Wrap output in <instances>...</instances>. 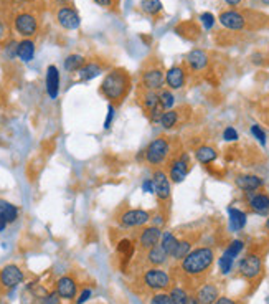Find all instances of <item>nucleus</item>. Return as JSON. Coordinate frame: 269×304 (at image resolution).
I'll use <instances>...</instances> for the list:
<instances>
[{"mask_svg": "<svg viewBox=\"0 0 269 304\" xmlns=\"http://www.w3.org/2000/svg\"><path fill=\"white\" fill-rule=\"evenodd\" d=\"M131 85L132 83H131V76H129V73L123 68H116L104 76L99 91H101V94L104 98L109 99L111 104L112 103L118 104L129 94Z\"/></svg>", "mask_w": 269, "mask_h": 304, "instance_id": "f257e3e1", "label": "nucleus"}, {"mask_svg": "<svg viewBox=\"0 0 269 304\" xmlns=\"http://www.w3.org/2000/svg\"><path fill=\"white\" fill-rule=\"evenodd\" d=\"M215 253L208 246L195 248L182 260V271L188 276H200L213 264Z\"/></svg>", "mask_w": 269, "mask_h": 304, "instance_id": "f03ea898", "label": "nucleus"}, {"mask_svg": "<svg viewBox=\"0 0 269 304\" xmlns=\"http://www.w3.org/2000/svg\"><path fill=\"white\" fill-rule=\"evenodd\" d=\"M170 152H172L170 141H168L167 137H157V139H154L144 151L145 162L149 164V166L159 167L168 159Z\"/></svg>", "mask_w": 269, "mask_h": 304, "instance_id": "7ed1b4c3", "label": "nucleus"}, {"mask_svg": "<svg viewBox=\"0 0 269 304\" xmlns=\"http://www.w3.org/2000/svg\"><path fill=\"white\" fill-rule=\"evenodd\" d=\"M38 19L37 15L32 14V12H20V14L15 15L14 19V28L15 32L21 35L23 38H32L38 33Z\"/></svg>", "mask_w": 269, "mask_h": 304, "instance_id": "20e7f679", "label": "nucleus"}, {"mask_svg": "<svg viewBox=\"0 0 269 304\" xmlns=\"http://www.w3.org/2000/svg\"><path fill=\"white\" fill-rule=\"evenodd\" d=\"M154 185H155V195L160 202H168L172 195V180L168 174L162 169H155L154 171Z\"/></svg>", "mask_w": 269, "mask_h": 304, "instance_id": "39448f33", "label": "nucleus"}, {"mask_svg": "<svg viewBox=\"0 0 269 304\" xmlns=\"http://www.w3.org/2000/svg\"><path fill=\"white\" fill-rule=\"evenodd\" d=\"M164 85H166V73L160 66H149L144 69L142 73V86L144 89H150V91H157L162 89Z\"/></svg>", "mask_w": 269, "mask_h": 304, "instance_id": "423d86ee", "label": "nucleus"}, {"mask_svg": "<svg viewBox=\"0 0 269 304\" xmlns=\"http://www.w3.org/2000/svg\"><path fill=\"white\" fill-rule=\"evenodd\" d=\"M144 284L154 291H162L170 286V276L160 268H150L144 275Z\"/></svg>", "mask_w": 269, "mask_h": 304, "instance_id": "0eeeda50", "label": "nucleus"}, {"mask_svg": "<svg viewBox=\"0 0 269 304\" xmlns=\"http://www.w3.org/2000/svg\"><path fill=\"white\" fill-rule=\"evenodd\" d=\"M188 172H190V162L186 154H182L180 157L173 159L170 166H168V177H170L173 184L184 182L186 179V175H188Z\"/></svg>", "mask_w": 269, "mask_h": 304, "instance_id": "6e6552de", "label": "nucleus"}, {"mask_svg": "<svg viewBox=\"0 0 269 304\" xmlns=\"http://www.w3.org/2000/svg\"><path fill=\"white\" fill-rule=\"evenodd\" d=\"M149 220H150V214L147 210H142V208H131V210H125L119 217V223L125 228L142 227Z\"/></svg>", "mask_w": 269, "mask_h": 304, "instance_id": "1a4fd4ad", "label": "nucleus"}, {"mask_svg": "<svg viewBox=\"0 0 269 304\" xmlns=\"http://www.w3.org/2000/svg\"><path fill=\"white\" fill-rule=\"evenodd\" d=\"M238 270H240L241 276L248 278V280H254L256 276L261 275V270H263L261 258H259L258 255H254V253L246 255L245 258H241Z\"/></svg>", "mask_w": 269, "mask_h": 304, "instance_id": "9d476101", "label": "nucleus"}, {"mask_svg": "<svg viewBox=\"0 0 269 304\" xmlns=\"http://www.w3.org/2000/svg\"><path fill=\"white\" fill-rule=\"evenodd\" d=\"M56 20L62 25L64 30H76L80 28L81 25V19L78 15V12L73 7H60L58 12H56Z\"/></svg>", "mask_w": 269, "mask_h": 304, "instance_id": "9b49d317", "label": "nucleus"}, {"mask_svg": "<svg viewBox=\"0 0 269 304\" xmlns=\"http://www.w3.org/2000/svg\"><path fill=\"white\" fill-rule=\"evenodd\" d=\"M23 280H25L23 271H21L17 264H7V266L2 268V271H0V284H2L3 288H15V286H19Z\"/></svg>", "mask_w": 269, "mask_h": 304, "instance_id": "f8f14e48", "label": "nucleus"}, {"mask_svg": "<svg viewBox=\"0 0 269 304\" xmlns=\"http://www.w3.org/2000/svg\"><path fill=\"white\" fill-rule=\"evenodd\" d=\"M235 184L238 189H241L243 192H256L264 185V180L259 175H254V174H243V175H238Z\"/></svg>", "mask_w": 269, "mask_h": 304, "instance_id": "ddd939ff", "label": "nucleus"}, {"mask_svg": "<svg viewBox=\"0 0 269 304\" xmlns=\"http://www.w3.org/2000/svg\"><path fill=\"white\" fill-rule=\"evenodd\" d=\"M220 23L229 30H243L246 25V20L240 12L227 10V12H221L220 14Z\"/></svg>", "mask_w": 269, "mask_h": 304, "instance_id": "4468645a", "label": "nucleus"}, {"mask_svg": "<svg viewBox=\"0 0 269 304\" xmlns=\"http://www.w3.org/2000/svg\"><path fill=\"white\" fill-rule=\"evenodd\" d=\"M45 86L46 93L51 99H56L60 94V71L55 65H50L46 68V76H45Z\"/></svg>", "mask_w": 269, "mask_h": 304, "instance_id": "2eb2a0df", "label": "nucleus"}, {"mask_svg": "<svg viewBox=\"0 0 269 304\" xmlns=\"http://www.w3.org/2000/svg\"><path fill=\"white\" fill-rule=\"evenodd\" d=\"M248 205L251 210L259 215H266L269 212V194H256L248 192Z\"/></svg>", "mask_w": 269, "mask_h": 304, "instance_id": "dca6fc26", "label": "nucleus"}, {"mask_svg": "<svg viewBox=\"0 0 269 304\" xmlns=\"http://www.w3.org/2000/svg\"><path fill=\"white\" fill-rule=\"evenodd\" d=\"M166 85L170 89L184 88V85H185V69H184V66L175 65V66L168 68L167 73H166Z\"/></svg>", "mask_w": 269, "mask_h": 304, "instance_id": "f3484780", "label": "nucleus"}, {"mask_svg": "<svg viewBox=\"0 0 269 304\" xmlns=\"http://www.w3.org/2000/svg\"><path fill=\"white\" fill-rule=\"evenodd\" d=\"M160 237H162V232H160L159 227H147L142 230L141 237H139V243L144 250H150L152 246L159 245Z\"/></svg>", "mask_w": 269, "mask_h": 304, "instance_id": "a211bd4d", "label": "nucleus"}, {"mask_svg": "<svg viewBox=\"0 0 269 304\" xmlns=\"http://www.w3.org/2000/svg\"><path fill=\"white\" fill-rule=\"evenodd\" d=\"M56 293L63 299H73L76 296V281L71 276L60 278L58 284H56Z\"/></svg>", "mask_w": 269, "mask_h": 304, "instance_id": "6ab92c4d", "label": "nucleus"}, {"mask_svg": "<svg viewBox=\"0 0 269 304\" xmlns=\"http://www.w3.org/2000/svg\"><path fill=\"white\" fill-rule=\"evenodd\" d=\"M186 65L192 71H202L208 65V55L203 50H192L186 55Z\"/></svg>", "mask_w": 269, "mask_h": 304, "instance_id": "aec40b11", "label": "nucleus"}, {"mask_svg": "<svg viewBox=\"0 0 269 304\" xmlns=\"http://www.w3.org/2000/svg\"><path fill=\"white\" fill-rule=\"evenodd\" d=\"M17 56H19L23 63L32 62L33 56H35V42L30 40V38H23L21 42H19V46H17Z\"/></svg>", "mask_w": 269, "mask_h": 304, "instance_id": "412c9836", "label": "nucleus"}, {"mask_svg": "<svg viewBox=\"0 0 269 304\" xmlns=\"http://www.w3.org/2000/svg\"><path fill=\"white\" fill-rule=\"evenodd\" d=\"M218 298V288L215 284H203L197 293V299L200 304H213Z\"/></svg>", "mask_w": 269, "mask_h": 304, "instance_id": "4be33fe9", "label": "nucleus"}, {"mask_svg": "<svg viewBox=\"0 0 269 304\" xmlns=\"http://www.w3.org/2000/svg\"><path fill=\"white\" fill-rule=\"evenodd\" d=\"M228 215H229V227H231V230L238 232V230H243V228L246 227L248 217H246L245 212L240 210V208L229 207L228 208Z\"/></svg>", "mask_w": 269, "mask_h": 304, "instance_id": "5701e85b", "label": "nucleus"}, {"mask_svg": "<svg viewBox=\"0 0 269 304\" xmlns=\"http://www.w3.org/2000/svg\"><path fill=\"white\" fill-rule=\"evenodd\" d=\"M0 217H2L7 223H14V221L19 218V208H17L14 203L0 198Z\"/></svg>", "mask_w": 269, "mask_h": 304, "instance_id": "b1692460", "label": "nucleus"}, {"mask_svg": "<svg viewBox=\"0 0 269 304\" xmlns=\"http://www.w3.org/2000/svg\"><path fill=\"white\" fill-rule=\"evenodd\" d=\"M216 157H218V154H216V151L211 146H200L195 151V159L200 164H205V166L211 164Z\"/></svg>", "mask_w": 269, "mask_h": 304, "instance_id": "393cba45", "label": "nucleus"}, {"mask_svg": "<svg viewBox=\"0 0 269 304\" xmlns=\"http://www.w3.org/2000/svg\"><path fill=\"white\" fill-rule=\"evenodd\" d=\"M147 260H149V263L154 264V266H160V264H164L168 260V255L164 251V248L160 245H155V246H152L149 250V253H147Z\"/></svg>", "mask_w": 269, "mask_h": 304, "instance_id": "a878e982", "label": "nucleus"}, {"mask_svg": "<svg viewBox=\"0 0 269 304\" xmlns=\"http://www.w3.org/2000/svg\"><path fill=\"white\" fill-rule=\"evenodd\" d=\"M84 65H86V58H84L83 55L73 53V55L66 56V60H64L63 66H64V69H66V71L75 73V71H80V69L83 68Z\"/></svg>", "mask_w": 269, "mask_h": 304, "instance_id": "bb28decb", "label": "nucleus"}, {"mask_svg": "<svg viewBox=\"0 0 269 304\" xmlns=\"http://www.w3.org/2000/svg\"><path fill=\"white\" fill-rule=\"evenodd\" d=\"M141 104L147 112L155 109V108L159 106V94L155 93V91L144 89L142 91V94H141Z\"/></svg>", "mask_w": 269, "mask_h": 304, "instance_id": "cd10ccee", "label": "nucleus"}, {"mask_svg": "<svg viewBox=\"0 0 269 304\" xmlns=\"http://www.w3.org/2000/svg\"><path fill=\"white\" fill-rule=\"evenodd\" d=\"M99 73H101V66L96 63H86L83 68L78 71V75H80V80L81 81H91L94 80Z\"/></svg>", "mask_w": 269, "mask_h": 304, "instance_id": "c85d7f7f", "label": "nucleus"}, {"mask_svg": "<svg viewBox=\"0 0 269 304\" xmlns=\"http://www.w3.org/2000/svg\"><path fill=\"white\" fill-rule=\"evenodd\" d=\"M177 243H179V240H177V237L173 235L172 232H164L162 233V237H160V241H159V245L162 246L164 251L170 256L173 253V250H175V246H177Z\"/></svg>", "mask_w": 269, "mask_h": 304, "instance_id": "c756f323", "label": "nucleus"}, {"mask_svg": "<svg viewBox=\"0 0 269 304\" xmlns=\"http://www.w3.org/2000/svg\"><path fill=\"white\" fill-rule=\"evenodd\" d=\"M177 123H179V111H175V109L164 111L162 118H160V126H162L166 131H168V129H172V128H175Z\"/></svg>", "mask_w": 269, "mask_h": 304, "instance_id": "7c9ffc66", "label": "nucleus"}, {"mask_svg": "<svg viewBox=\"0 0 269 304\" xmlns=\"http://www.w3.org/2000/svg\"><path fill=\"white\" fill-rule=\"evenodd\" d=\"M192 251V241L190 240H179V243H177L175 250H173V253L170 255L173 260H184L186 255Z\"/></svg>", "mask_w": 269, "mask_h": 304, "instance_id": "2f4dec72", "label": "nucleus"}, {"mask_svg": "<svg viewBox=\"0 0 269 304\" xmlns=\"http://www.w3.org/2000/svg\"><path fill=\"white\" fill-rule=\"evenodd\" d=\"M162 2L160 0H142L141 2V10L147 15H157L162 12Z\"/></svg>", "mask_w": 269, "mask_h": 304, "instance_id": "473e14b6", "label": "nucleus"}, {"mask_svg": "<svg viewBox=\"0 0 269 304\" xmlns=\"http://www.w3.org/2000/svg\"><path fill=\"white\" fill-rule=\"evenodd\" d=\"M173 104H175V96L172 94V91L168 89H162L159 94V106L162 108L164 111H168L173 108Z\"/></svg>", "mask_w": 269, "mask_h": 304, "instance_id": "72a5a7b5", "label": "nucleus"}, {"mask_svg": "<svg viewBox=\"0 0 269 304\" xmlns=\"http://www.w3.org/2000/svg\"><path fill=\"white\" fill-rule=\"evenodd\" d=\"M168 296H170L172 304H188L190 301V296L186 294V291L182 288H173Z\"/></svg>", "mask_w": 269, "mask_h": 304, "instance_id": "f704fd0d", "label": "nucleus"}, {"mask_svg": "<svg viewBox=\"0 0 269 304\" xmlns=\"http://www.w3.org/2000/svg\"><path fill=\"white\" fill-rule=\"evenodd\" d=\"M243 248H245V241H243V240H233V241L228 245V248L225 250V255L229 256V258L235 260L236 256L243 251Z\"/></svg>", "mask_w": 269, "mask_h": 304, "instance_id": "c9c22d12", "label": "nucleus"}, {"mask_svg": "<svg viewBox=\"0 0 269 304\" xmlns=\"http://www.w3.org/2000/svg\"><path fill=\"white\" fill-rule=\"evenodd\" d=\"M233 263H235V260L229 258V256L227 255H221L220 260H218V266H220V271L223 273V275H228L229 271L233 270Z\"/></svg>", "mask_w": 269, "mask_h": 304, "instance_id": "e433bc0d", "label": "nucleus"}, {"mask_svg": "<svg viewBox=\"0 0 269 304\" xmlns=\"http://www.w3.org/2000/svg\"><path fill=\"white\" fill-rule=\"evenodd\" d=\"M251 136H253L256 141L259 142L261 146H266V132H264V129L261 128V126H258V124H253L251 126Z\"/></svg>", "mask_w": 269, "mask_h": 304, "instance_id": "4c0bfd02", "label": "nucleus"}, {"mask_svg": "<svg viewBox=\"0 0 269 304\" xmlns=\"http://www.w3.org/2000/svg\"><path fill=\"white\" fill-rule=\"evenodd\" d=\"M223 139L227 142H235V141H238V139H240V136H238V131L235 128H231V126H229V128H227L223 131Z\"/></svg>", "mask_w": 269, "mask_h": 304, "instance_id": "58836bf2", "label": "nucleus"}, {"mask_svg": "<svg viewBox=\"0 0 269 304\" xmlns=\"http://www.w3.org/2000/svg\"><path fill=\"white\" fill-rule=\"evenodd\" d=\"M150 304H172L170 301V296L166 293H159V294H154L150 299Z\"/></svg>", "mask_w": 269, "mask_h": 304, "instance_id": "ea45409f", "label": "nucleus"}, {"mask_svg": "<svg viewBox=\"0 0 269 304\" xmlns=\"http://www.w3.org/2000/svg\"><path fill=\"white\" fill-rule=\"evenodd\" d=\"M200 20H202L203 27H205L207 30H210L215 25V17L211 15L210 12H205V14H202L200 15Z\"/></svg>", "mask_w": 269, "mask_h": 304, "instance_id": "a19ab883", "label": "nucleus"}, {"mask_svg": "<svg viewBox=\"0 0 269 304\" xmlns=\"http://www.w3.org/2000/svg\"><path fill=\"white\" fill-rule=\"evenodd\" d=\"M114 104H109L107 106V116H106V121H104V129H109L111 124H112V119H114Z\"/></svg>", "mask_w": 269, "mask_h": 304, "instance_id": "79ce46f5", "label": "nucleus"}, {"mask_svg": "<svg viewBox=\"0 0 269 304\" xmlns=\"http://www.w3.org/2000/svg\"><path fill=\"white\" fill-rule=\"evenodd\" d=\"M118 250L121 251V253H124L125 256H129V255H127V251H129V253H132V243L129 241V240H123V241L119 243Z\"/></svg>", "mask_w": 269, "mask_h": 304, "instance_id": "37998d69", "label": "nucleus"}, {"mask_svg": "<svg viewBox=\"0 0 269 304\" xmlns=\"http://www.w3.org/2000/svg\"><path fill=\"white\" fill-rule=\"evenodd\" d=\"M142 190L147 194H155V185H154V180L152 179H145L142 182Z\"/></svg>", "mask_w": 269, "mask_h": 304, "instance_id": "c03bdc74", "label": "nucleus"}, {"mask_svg": "<svg viewBox=\"0 0 269 304\" xmlns=\"http://www.w3.org/2000/svg\"><path fill=\"white\" fill-rule=\"evenodd\" d=\"M94 2H96L99 7H104V8H112V7H116V3H118V0H94Z\"/></svg>", "mask_w": 269, "mask_h": 304, "instance_id": "a18cd8bd", "label": "nucleus"}, {"mask_svg": "<svg viewBox=\"0 0 269 304\" xmlns=\"http://www.w3.org/2000/svg\"><path fill=\"white\" fill-rule=\"evenodd\" d=\"M89 298H91V289H84L83 293H81L80 299H78V301H76V304H83V303L88 301Z\"/></svg>", "mask_w": 269, "mask_h": 304, "instance_id": "49530a36", "label": "nucleus"}, {"mask_svg": "<svg viewBox=\"0 0 269 304\" xmlns=\"http://www.w3.org/2000/svg\"><path fill=\"white\" fill-rule=\"evenodd\" d=\"M213 304H236V301H233L231 298H227V296H221L218 298Z\"/></svg>", "mask_w": 269, "mask_h": 304, "instance_id": "de8ad7c7", "label": "nucleus"}, {"mask_svg": "<svg viewBox=\"0 0 269 304\" xmlns=\"http://www.w3.org/2000/svg\"><path fill=\"white\" fill-rule=\"evenodd\" d=\"M56 303H58V293L50 294V296L45 299V304H56Z\"/></svg>", "mask_w": 269, "mask_h": 304, "instance_id": "09e8293b", "label": "nucleus"}, {"mask_svg": "<svg viewBox=\"0 0 269 304\" xmlns=\"http://www.w3.org/2000/svg\"><path fill=\"white\" fill-rule=\"evenodd\" d=\"M5 35H7V27H5V23H3V20H0V40L5 38Z\"/></svg>", "mask_w": 269, "mask_h": 304, "instance_id": "8fccbe9b", "label": "nucleus"}, {"mask_svg": "<svg viewBox=\"0 0 269 304\" xmlns=\"http://www.w3.org/2000/svg\"><path fill=\"white\" fill-rule=\"evenodd\" d=\"M225 2H227L228 5H231V7H236V5H240L241 3V0H225Z\"/></svg>", "mask_w": 269, "mask_h": 304, "instance_id": "3c124183", "label": "nucleus"}, {"mask_svg": "<svg viewBox=\"0 0 269 304\" xmlns=\"http://www.w3.org/2000/svg\"><path fill=\"white\" fill-rule=\"evenodd\" d=\"M7 225H8V223H7V221H5V220H3V218H2V217H0V233H2V232H3V230H5V228H7Z\"/></svg>", "mask_w": 269, "mask_h": 304, "instance_id": "603ef678", "label": "nucleus"}, {"mask_svg": "<svg viewBox=\"0 0 269 304\" xmlns=\"http://www.w3.org/2000/svg\"><path fill=\"white\" fill-rule=\"evenodd\" d=\"M266 230H269V217H268V220H266Z\"/></svg>", "mask_w": 269, "mask_h": 304, "instance_id": "864d4df0", "label": "nucleus"}, {"mask_svg": "<svg viewBox=\"0 0 269 304\" xmlns=\"http://www.w3.org/2000/svg\"><path fill=\"white\" fill-rule=\"evenodd\" d=\"M264 3H266V5H269V0H263Z\"/></svg>", "mask_w": 269, "mask_h": 304, "instance_id": "5fc2aeb1", "label": "nucleus"}]
</instances>
